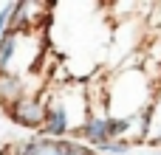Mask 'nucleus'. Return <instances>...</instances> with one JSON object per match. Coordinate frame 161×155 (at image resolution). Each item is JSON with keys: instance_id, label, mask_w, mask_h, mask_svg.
Segmentation results:
<instances>
[{"instance_id": "obj_1", "label": "nucleus", "mask_w": 161, "mask_h": 155, "mask_svg": "<svg viewBox=\"0 0 161 155\" xmlns=\"http://www.w3.org/2000/svg\"><path fill=\"white\" fill-rule=\"evenodd\" d=\"M45 90V88H42ZM40 93H28L23 96L20 102H14L11 107H6L3 113L11 119V124L23 127V130H42V121H45V96Z\"/></svg>"}, {"instance_id": "obj_7", "label": "nucleus", "mask_w": 161, "mask_h": 155, "mask_svg": "<svg viewBox=\"0 0 161 155\" xmlns=\"http://www.w3.org/2000/svg\"><path fill=\"white\" fill-rule=\"evenodd\" d=\"M144 155H161V152H144Z\"/></svg>"}, {"instance_id": "obj_5", "label": "nucleus", "mask_w": 161, "mask_h": 155, "mask_svg": "<svg viewBox=\"0 0 161 155\" xmlns=\"http://www.w3.org/2000/svg\"><path fill=\"white\" fill-rule=\"evenodd\" d=\"M11 6L14 3H0V40L8 31V20H11Z\"/></svg>"}, {"instance_id": "obj_2", "label": "nucleus", "mask_w": 161, "mask_h": 155, "mask_svg": "<svg viewBox=\"0 0 161 155\" xmlns=\"http://www.w3.org/2000/svg\"><path fill=\"white\" fill-rule=\"evenodd\" d=\"M74 141H82V144H88V147H93V150H99L102 144H108V141H110V133H108V116H102V113H91L88 121L74 133Z\"/></svg>"}, {"instance_id": "obj_3", "label": "nucleus", "mask_w": 161, "mask_h": 155, "mask_svg": "<svg viewBox=\"0 0 161 155\" xmlns=\"http://www.w3.org/2000/svg\"><path fill=\"white\" fill-rule=\"evenodd\" d=\"M25 82H28V76L0 73V107H3V110H6V107H11L14 102H20L23 96H28V93H40V90L28 88Z\"/></svg>"}, {"instance_id": "obj_6", "label": "nucleus", "mask_w": 161, "mask_h": 155, "mask_svg": "<svg viewBox=\"0 0 161 155\" xmlns=\"http://www.w3.org/2000/svg\"><path fill=\"white\" fill-rule=\"evenodd\" d=\"M0 155H14V150H11V147H3V150H0Z\"/></svg>"}, {"instance_id": "obj_8", "label": "nucleus", "mask_w": 161, "mask_h": 155, "mask_svg": "<svg viewBox=\"0 0 161 155\" xmlns=\"http://www.w3.org/2000/svg\"><path fill=\"white\" fill-rule=\"evenodd\" d=\"M0 113H3V107H0Z\"/></svg>"}, {"instance_id": "obj_4", "label": "nucleus", "mask_w": 161, "mask_h": 155, "mask_svg": "<svg viewBox=\"0 0 161 155\" xmlns=\"http://www.w3.org/2000/svg\"><path fill=\"white\" fill-rule=\"evenodd\" d=\"M136 144L130 141V138H113V141H108V144H102L96 152L99 155H130V150H133Z\"/></svg>"}]
</instances>
